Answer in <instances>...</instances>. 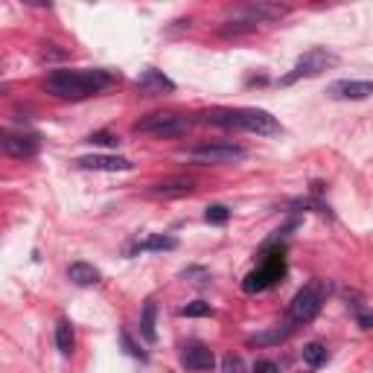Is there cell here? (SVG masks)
<instances>
[{
  "label": "cell",
  "mask_w": 373,
  "mask_h": 373,
  "mask_svg": "<svg viewBox=\"0 0 373 373\" xmlns=\"http://www.w3.org/2000/svg\"><path fill=\"white\" fill-rule=\"evenodd\" d=\"M111 82H114V73L108 70H53L47 76V93L59 96V100H88V96L105 91Z\"/></svg>",
  "instance_id": "cell-1"
},
{
  "label": "cell",
  "mask_w": 373,
  "mask_h": 373,
  "mask_svg": "<svg viewBox=\"0 0 373 373\" xmlns=\"http://www.w3.org/2000/svg\"><path fill=\"white\" fill-rule=\"evenodd\" d=\"M204 123L228 128V132H251L263 137H274L283 132L280 123L263 108H216V111H207Z\"/></svg>",
  "instance_id": "cell-2"
},
{
  "label": "cell",
  "mask_w": 373,
  "mask_h": 373,
  "mask_svg": "<svg viewBox=\"0 0 373 373\" xmlns=\"http://www.w3.org/2000/svg\"><path fill=\"white\" fill-rule=\"evenodd\" d=\"M323 295H327V283L323 280H310L289 303V321L291 323H310L318 318L321 306H323Z\"/></svg>",
  "instance_id": "cell-3"
},
{
  "label": "cell",
  "mask_w": 373,
  "mask_h": 373,
  "mask_svg": "<svg viewBox=\"0 0 373 373\" xmlns=\"http://www.w3.org/2000/svg\"><path fill=\"white\" fill-rule=\"evenodd\" d=\"M192 128V120L190 117H181L175 111H158V114H149L143 117L135 132L140 135H152V137H181Z\"/></svg>",
  "instance_id": "cell-4"
},
{
  "label": "cell",
  "mask_w": 373,
  "mask_h": 373,
  "mask_svg": "<svg viewBox=\"0 0 373 373\" xmlns=\"http://www.w3.org/2000/svg\"><path fill=\"white\" fill-rule=\"evenodd\" d=\"M283 274H286V259H283V251L277 248V251H271L251 274H245V280H242V291H248V295L266 291L268 286L277 283Z\"/></svg>",
  "instance_id": "cell-5"
},
{
  "label": "cell",
  "mask_w": 373,
  "mask_h": 373,
  "mask_svg": "<svg viewBox=\"0 0 373 373\" xmlns=\"http://www.w3.org/2000/svg\"><path fill=\"white\" fill-rule=\"evenodd\" d=\"M333 64H338V56H335V53H330V50H321V47H315V50L303 53V56L298 59L295 68H291V70L280 79V85H283V88H289V85L300 82V79H312V76L323 73L327 68H333Z\"/></svg>",
  "instance_id": "cell-6"
},
{
  "label": "cell",
  "mask_w": 373,
  "mask_h": 373,
  "mask_svg": "<svg viewBox=\"0 0 373 373\" xmlns=\"http://www.w3.org/2000/svg\"><path fill=\"white\" fill-rule=\"evenodd\" d=\"M181 158L196 160V164H236V160L248 158V149L236 143H204L196 146V149L181 152Z\"/></svg>",
  "instance_id": "cell-7"
},
{
  "label": "cell",
  "mask_w": 373,
  "mask_h": 373,
  "mask_svg": "<svg viewBox=\"0 0 373 373\" xmlns=\"http://www.w3.org/2000/svg\"><path fill=\"white\" fill-rule=\"evenodd\" d=\"M79 169H93V172H132L135 164L120 155H85L76 160Z\"/></svg>",
  "instance_id": "cell-8"
},
{
  "label": "cell",
  "mask_w": 373,
  "mask_h": 373,
  "mask_svg": "<svg viewBox=\"0 0 373 373\" xmlns=\"http://www.w3.org/2000/svg\"><path fill=\"white\" fill-rule=\"evenodd\" d=\"M333 100H367L373 93V79H342L327 88Z\"/></svg>",
  "instance_id": "cell-9"
},
{
  "label": "cell",
  "mask_w": 373,
  "mask_h": 373,
  "mask_svg": "<svg viewBox=\"0 0 373 373\" xmlns=\"http://www.w3.org/2000/svg\"><path fill=\"white\" fill-rule=\"evenodd\" d=\"M0 143H3V152L9 158H32L41 149L38 135H12V132H6Z\"/></svg>",
  "instance_id": "cell-10"
},
{
  "label": "cell",
  "mask_w": 373,
  "mask_h": 373,
  "mask_svg": "<svg viewBox=\"0 0 373 373\" xmlns=\"http://www.w3.org/2000/svg\"><path fill=\"white\" fill-rule=\"evenodd\" d=\"M137 91L143 96H164V93H172L175 91V82L169 76H164L160 70L149 68V70H143L140 79H137Z\"/></svg>",
  "instance_id": "cell-11"
},
{
  "label": "cell",
  "mask_w": 373,
  "mask_h": 373,
  "mask_svg": "<svg viewBox=\"0 0 373 373\" xmlns=\"http://www.w3.org/2000/svg\"><path fill=\"white\" fill-rule=\"evenodd\" d=\"M196 190V181L192 178H184V175H178V178H167V181H158L152 184V196L158 199H181V196H190V192Z\"/></svg>",
  "instance_id": "cell-12"
},
{
  "label": "cell",
  "mask_w": 373,
  "mask_h": 373,
  "mask_svg": "<svg viewBox=\"0 0 373 373\" xmlns=\"http://www.w3.org/2000/svg\"><path fill=\"white\" fill-rule=\"evenodd\" d=\"M181 365L187 370H213L216 356H213V350L204 347V344H190L181 353Z\"/></svg>",
  "instance_id": "cell-13"
},
{
  "label": "cell",
  "mask_w": 373,
  "mask_h": 373,
  "mask_svg": "<svg viewBox=\"0 0 373 373\" xmlns=\"http://www.w3.org/2000/svg\"><path fill=\"white\" fill-rule=\"evenodd\" d=\"M289 9L286 6H280V3H263V0H259V3H248L245 9H242L239 15L242 18H245V24H259V21H274V18H283Z\"/></svg>",
  "instance_id": "cell-14"
},
{
  "label": "cell",
  "mask_w": 373,
  "mask_h": 373,
  "mask_svg": "<svg viewBox=\"0 0 373 373\" xmlns=\"http://www.w3.org/2000/svg\"><path fill=\"white\" fill-rule=\"evenodd\" d=\"M56 347L61 356H70L76 347V335H73V323L68 318H59L56 321Z\"/></svg>",
  "instance_id": "cell-15"
},
{
  "label": "cell",
  "mask_w": 373,
  "mask_h": 373,
  "mask_svg": "<svg viewBox=\"0 0 373 373\" xmlns=\"http://www.w3.org/2000/svg\"><path fill=\"white\" fill-rule=\"evenodd\" d=\"M68 277L76 286H96V283H100V271H96L91 263H73L68 268Z\"/></svg>",
  "instance_id": "cell-16"
},
{
  "label": "cell",
  "mask_w": 373,
  "mask_h": 373,
  "mask_svg": "<svg viewBox=\"0 0 373 373\" xmlns=\"http://www.w3.org/2000/svg\"><path fill=\"white\" fill-rule=\"evenodd\" d=\"M155 315H158V303L155 300H146L143 306V315H140V333L149 344L158 342V330H155Z\"/></svg>",
  "instance_id": "cell-17"
},
{
  "label": "cell",
  "mask_w": 373,
  "mask_h": 373,
  "mask_svg": "<svg viewBox=\"0 0 373 373\" xmlns=\"http://www.w3.org/2000/svg\"><path fill=\"white\" fill-rule=\"evenodd\" d=\"M289 335H291V327H289V323H280V327H274V330H268V333L251 335L248 342H251V344H280V342H286Z\"/></svg>",
  "instance_id": "cell-18"
},
{
  "label": "cell",
  "mask_w": 373,
  "mask_h": 373,
  "mask_svg": "<svg viewBox=\"0 0 373 373\" xmlns=\"http://www.w3.org/2000/svg\"><path fill=\"white\" fill-rule=\"evenodd\" d=\"M327 359H330V353H327V347H323L321 342H312V344L303 347V362H306V367H321V365H327Z\"/></svg>",
  "instance_id": "cell-19"
},
{
  "label": "cell",
  "mask_w": 373,
  "mask_h": 373,
  "mask_svg": "<svg viewBox=\"0 0 373 373\" xmlns=\"http://www.w3.org/2000/svg\"><path fill=\"white\" fill-rule=\"evenodd\" d=\"M172 248H178L175 236H149V239L137 242L135 251H172Z\"/></svg>",
  "instance_id": "cell-20"
},
{
  "label": "cell",
  "mask_w": 373,
  "mask_h": 373,
  "mask_svg": "<svg viewBox=\"0 0 373 373\" xmlns=\"http://www.w3.org/2000/svg\"><path fill=\"white\" fill-rule=\"evenodd\" d=\"M231 219V210L224 207V204H210L207 210H204V222L207 224H224Z\"/></svg>",
  "instance_id": "cell-21"
},
{
  "label": "cell",
  "mask_w": 373,
  "mask_h": 373,
  "mask_svg": "<svg viewBox=\"0 0 373 373\" xmlns=\"http://www.w3.org/2000/svg\"><path fill=\"white\" fill-rule=\"evenodd\" d=\"M181 315L184 318H207V315H213V306L204 300H192V303L181 306Z\"/></svg>",
  "instance_id": "cell-22"
},
{
  "label": "cell",
  "mask_w": 373,
  "mask_h": 373,
  "mask_svg": "<svg viewBox=\"0 0 373 373\" xmlns=\"http://www.w3.org/2000/svg\"><path fill=\"white\" fill-rule=\"evenodd\" d=\"M88 143H93V146H105V149H117L120 146V140L111 135V132H93L91 137H88Z\"/></svg>",
  "instance_id": "cell-23"
},
{
  "label": "cell",
  "mask_w": 373,
  "mask_h": 373,
  "mask_svg": "<svg viewBox=\"0 0 373 373\" xmlns=\"http://www.w3.org/2000/svg\"><path fill=\"white\" fill-rule=\"evenodd\" d=\"M120 342H123V350H125L128 356H135V359H146V353L132 342V335H128L125 330H120Z\"/></svg>",
  "instance_id": "cell-24"
},
{
  "label": "cell",
  "mask_w": 373,
  "mask_h": 373,
  "mask_svg": "<svg viewBox=\"0 0 373 373\" xmlns=\"http://www.w3.org/2000/svg\"><path fill=\"white\" fill-rule=\"evenodd\" d=\"M222 373H245V362L239 359V356H224V362H222Z\"/></svg>",
  "instance_id": "cell-25"
},
{
  "label": "cell",
  "mask_w": 373,
  "mask_h": 373,
  "mask_svg": "<svg viewBox=\"0 0 373 373\" xmlns=\"http://www.w3.org/2000/svg\"><path fill=\"white\" fill-rule=\"evenodd\" d=\"M356 321H359L362 330L373 327V310H365V306H356Z\"/></svg>",
  "instance_id": "cell-26"
},
{
  "label": "cell",
  "mask_w": 373,
  "mask_h": 373,
  "mask_svg": "<svg viewBox=\"0 0 373 373\" xmlns=\"http://www.w3.org/2000/svg\"><path fill=\"white\" fill-rule=\"evenodd\" d=\"M251 373H280V365L271 362V359H257Z\"/></svg>",
  "instance_id": "cell-27"
}]
</instances>
